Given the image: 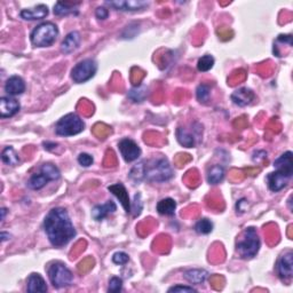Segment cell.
I'll list each match as a JSON object with an SVG mask.
<instances>
[{
	"instance_id": "1",
	"label": "cell",
	"mask_w": 293,
	"mask_h": 293,
	"mask_svg": "<svg viewBox=\"0 0 293 293\" xmlns=\"http://www.w3.org/2000/svg\"><path fill=\"white\" fill-rule=\"evenodd\" d=\"M44 228L49 242L58 248L68 244L76 236V230L68 212L62 207H55L49 211L45 218Z\"/></svg>"
},
{
	"instance_id": "2",
	"label": "cell",
	"mask_w": 293,
	"mask_h": 293,
	"mask_svg": "<svg viewBox=\"0 0 293 293\" xmlns=\"http://www.w3.org/2000/svg\"><path fill=\"white\" fill-rule=\"evenodd\" d=\"M173 171L166 158L151 159L144 164V177L150 182H165L172 179Z\"/></svg>"
},
{
	"instance_id": "3",
	"label": "cell",
	"mask_w": 293,
	"mask_h": 293,
	"mask_svg": "<svg viewBox=\"0 0 293 293\" xmlns=\"http://www.w3.org/2000/svg\"><path fill=\"white\" fill-rule=\"evenodd\" d=\"M236 249L243 259L253 258L260 249V239L256 230L252 227L246 228L243 233V237L237 243Z\"/></svg>"
},
{
	"instance_id": "4",
	"label": "cell",
	"mask_w": 293,
	"mask_h": 293,
	"mask_svg": "<svg viewBox=\"0 0 293 293\" xmlns=\"http://www.w3.org/2000/svg\"><path fill=\"white\" fill-rule=\"evenodd\" d=\"M59 36L58 26L52 22H46L38 25L31 34V42L37 47H47L57 40Z\"/></svg>"
},
{
	"instance_id": "5",
	"label": "cell",
	"mask_w": 293,
	"mask_h": 293,
	"mask_svg": "<svg viewBox=\"0 0 293 293\" xmlns=\"http://www.w3.org/2000/svg\"><path fill=\"white\" fill-rule=\"evenodd\" d=\"M61 173L59 169L55 165H53L51 163L44 164L41 166L40 172L34 174L30 177V180L28 181V187L32 190H39L42 187H45L49 181H55L60 179Z\"/></svg>"
},
{
	"instance_id": "6",
	"label": "cell",
	"mask_w": 293,
	"mask_h": 293,
	"mask_svg": "<svg viewBox=\"0 0 293 293\" xmlns=\"http://www.w3.org/2000/svg\"><path fill=\"white\" fill-rule=\"evenodd\" d=\"M48 277L53 286L57 289L69 286L74 281V275L70 269L62 262H53L48 267Z\"/></svg>"
},
{
	"instance_id": "7",
	"label": "cell",
	"mask_w": 293,
	"mask_h": 293,
	"mask_svg": "<svg viewBox=\"0 0 293 293\" xmlns=\"http://www.w3.org/2000/svg\"><path fill=\"white\" fill-rule=\"evenodd\" d=\"M84 130V121L76 114H69L57 123L55 131L62 137H71L80 133Z\"/></svg>"
},
{
	"instance_id": "8",
	"label": "cell",
	"mask_w": 293,
	"mask_h": 293,
	"mask_svg": "<svg viewBox=\"0 0 293 293\" xmlns=\"http://www.w3.org/2000/svg\"><path fill=\"white\" fill-rule=\"evenodd\" d=\"M97 62L94 60H91V59H87V60L79 62L78 64L75 65L71 71V77L74 79L75 83L81 84L90 80L92 77H94V75L97 74Z\"/></svg>"
},
{
	"instance_id": "9",
	"label": "cell",
	"mask_w": 293,
	"mask_h": 293,
	"mask_svg": "<svg viewBox=\"0 0 293 293\" xmlns=\"http://www.w3.org/2000/svg\"><path fill=\"white\" fill-rule=\"evenodd\" d=\"M292 177L291 173L284 172V171L277 170V172L271 173L268 174L267 176V182H268V187L272 192L277 193L279 190H282L283 188H285L288 186L289 180Z\"/></svg>"
},
{
	"instance_id": "10",
	"label": "cell",
	"mask_w": 293,
	"mask_h": 293,
	"mask_svg": "<svg viewBox=\"0 0 293 293\" xmlns=\"http://www.w3.org/2000/svg\"><path fill=\"white\" fill-rule=\"evenodd\" d=\"M278 276L281 277L283 281H290L292 278L293 275V254L291 251L286 252L283 254L281 258L278 259L277 266Z\"/></svg>"
},
{
	"instance_id": "11",
	"label": "cell",
	"mask_w": 293,
	"mask_h": 293,
	"mask_svg": "<svg viewBox=\"0 0 293 293\" xmlns=\"http://www.w3.org/2000/svg\"><path fill=\"white\" fill-rule=\"evenodd\" d=\"M118 147H119L121 156H123L124 159L128 163L133 162V160H136L140 157L141 149L133 140H130V139L121 140L119 144H118Z\"/></svg>"
},
{
	"instance_id": "12",
	"label": "cell",
	"mask_w": 293,
	"mask_h": 293,
	"mask_svg": "<svg viewBox=\"0 0 293 293\" xmlns=\"http://www.w3.org/2000/svg\"><path fill=\"white\" fill-rule=\"evenodd\" d=\"M107 5L111 6L117 11H123V12H137L141 11L144 7H147L149 5L148 1H142V0H126V1H107Z\"/></svg>"
},
{
	"instance_id": "13",
	"label": "cell",
	"mask_w": 293,
	"mask_h": 293,
	"mask_svg": "<svg viewBox=\"0 0 293 293\" xmlns=\"http://www.w3.org/2000/svg\"><path fill=\"white\" fill-rule=\"evenodd\" d=\"M19 101L12 98H1L0 100V116L1 118L13 117L20 111Z\"/></svg>"
},
{
	"instance_id": "14",
	"label": "cell",
	"mask_w": 293,
	"mask_h": 293,
	"mask_svg": "<svg viewBox=\"0 0 293 293\" xmlns=\"http://www.w3.org/2000/svg\"><path fill=\"white\" fill-rule=\"evenodd\" d=\"M22 19L28 20V21H35V20L45 19L48 15V7L46 5H38L34 8L23 9L20 13Z\"/></svg>"
},
{
	"instance_id": "15",
	"label": "cell",
	"mask_w": 293,
	"mask_h": 293,
	"mask_svg": "<svg viewBox=\"0 0 293 293\" xmlns=\"http://www.w3.org/2000/svg\"><path fill=\"white\" fill-rule=\"evenodd\" d=\"M6 93L9 95H20L25 91V84L24 80L19 76H13V77L8 78V80L6 81L5 85Z\"/></svg>"
},
{
	"instance_id": "16",
	"label": "cell",
	"mask_w": 293,
	"mask_h": 293,
	"mask_svg": "<svg viewBox=\"0 0 293 293\" xmlns=\"http://www.w3.org/2000/svg\"><path fill=\"white\" fill-rule=\"evenodd\" d=\"M79 44H80V35L77 31H72L62 41L61 51L64 54H70L79 47Z\"/></svg>"
},
{
	"instance_id": "17",
	"label": "cell",
	"mask_w": 293,
	"mask_h": 293,
	"mask_svg": "<svg viewBox=\"0 0 293 293\" xmlns=\"http://www.w3.org/2000/svg\"><path fill=\"white\" fill-rule=\"evenodd\" d=\"M111 193L114 194L115 196L117 197L118 199L120 200L121 205L124 206L125 211H126L127 213L131 212V202H130V197H128V194L126 192V189H125V187L121 183H117V184H113V186H110L109 188Z\"/></svg>"
},
{
	"instance_id": "18",
	"label": "cell",
	"mask_w": 293,
	"mask_h": 293,
	"mask_svg": "<svg viewBox=\"0 0 293 293\" xmlns=\"http://www.w3.org/2000/svg\"><path fill=\"white\" fill-rule=\"evenodd\" d=\"M116 209H117L116 204H115L113 200H108V202L103 204V205L95 206L93 211H92V215H93V218L95 220L101 221V220H103L105 216L114 213L115 211H116Z\"/></svg>"
},
{
	"instance_id": "19",
	"label": "cell",
	"mask_w": 293,
	"mask_h": 293,
	"mask_svg": "<svg viewBox=\"0 0 293 293\" xmlns=\"http://www.w3.org/2000/svg\"><path fill=\"white\" fill-rule=\"evenodd\" d=\"M253 98H254V93L249 88H241L232 95L234 103L239 105V107H245V105L250 104L253 101Z\"/></svg>"
},
{
	"instance_id": "20",
	"label": "cell",
	"mask_w": 293,
	"mask_h": 293,
	"mask_svg": "<svg viewBox=\"0 0 293 293\" xmlns=\"http://www.w3.org/2000/svg\"><path fill=\"white\" fill-rule=\"evenodd\" d=\"M28 292H46L47 291V285L39 274H31L28 278V285H26Z\"/></svg>"
},
{
	"instance_id": "21",
	"label": "cell",
	"mask_w": 293,
	"mask_h": 293,
	"mask_svg": "<svg viewBox=\"0 0 293 293\" xmlns=\"http://www.w3.org/2000/svg\"><path fill=\"white\" fill-rule=\"evenodd\" d=\"M209 276V273L204 269H190L183 274V277L192 284H202Z\"/></svg>"
},
{
	"instance_id": "22",
	"label": "cell",
	"mask_w": 293,
	"mask_h": 293,
	"mask_svg": "<svg viewBox=\"0 0 293 293\" xmlns=\"http://www.w3.org/2000/svg\"><path fill=\"white\" fill-rule=\"evenodd\" d=\"M274 166L277 170L284 171V172L293 174V160H292V153L288 151V153L283 154L281 157L277 158L275 160Z\"/></svg>"
},
{
	"instance_id": "23",
	"label": "cell",
	"mask_w": 293,
	"mask_h": 293,
	"mask_svg": "<svg viewBox=\"0 0 293 293\" xmlns=\"http://www.w3.org/2000/svg\"><path fill=\"white\" fill-rule=\"evenodd\" d=\"M176 137H177V141L182 144V146L187 147V148H193L195 147L196 144V137H195V134L190 133V132H188L186 130V128H182V127H179L176 130Z\"/></svg>"
},
{
	"instance_id": "24",
	"label": "cell",
	"mask_w": 293,
	"mask_h": 293,
	"mask_svg": "<svg viewBox=\"0 0 293 293\" xmlns=\"http://www.w3.org/2000/svg\"><path fill=\"white\" fill-rule=\"evenodd\" d=\"M225 177V169L221 165L212 166L207 172V182L210 184H218Z\"/></svg>"
},
{
	"instance_id": "25",
	"label": "cell",
	"mask_w": 293,
	"mask_h": 293,
	"mask_svg": "<svg viewBox=\"0 0 293 293\" xmlns=\"http://www.w3.org/2000/svg\"><path fill=\"white\" fill-rule=\"evenodd\" d=\"M79 4H71V2H61L59 1L54 6V14L59 16L69 15V14H77L78 11L76 9Z\"/></svg>"
},
{
	"instance_id": "26",
	"label": "cell",
	"mask_w": 293,
	"mask_h": 293,
	"mask_svg": "<svg viewBox=\"0 0 293 293\" xmlns=\"http://www.w3.org/2000/svg\"><path fill=\"white\" fill-rule=\"evenodd\" d=\"M176 203L172 198L162 199L157 204V211L163 215H173L174 211H176Z\"/></svg>"
},
{
	"instance_id": "27",
	"label": "cell",
	"mask_w": 293,
	"mask_h": 293,
	"mask_svg": "<svg viewBox=\"0 0 293 293\" xmlns=\"http://www.w3.org/2000/svg\"><path fill=\"white\" fill-rule=\"evenodd\" d=\"M1 159L6 165L15 166L20 163V157L12 147H6L1 153Z\"/></svg>"
},
{
	"instance_id": "28",
	"label": "cell",
	"mask_w": 293,
	"mask_h": 293,
	"mask_svg": "<svg viewBox=\"0 0 293 293\" xmlns=\"http://www.w3.org/2000/svg\"><path fill=\"white\" fill-rule=\"evenodd\" d=\"M147 97H148V87L144 86V85H141V86L133 88V90H131L130 93H128V98H130L133 102H143L146 100Z\"/></svg>"
},
{
	"instance_id": "29",
	"label": "cell",
	"mask_w": 293,
	"mask_h": 293,
	"mask_svg": "<svg viewBox=\"0 0 293 293\" xmlns=\"http://www.w3.org/2000/svg\"><path fill=\"white\" fill-rule=\"evenodd\" d=\"M213 64H215V59H213L212 55H204L203 58H200L198 60L197 68H198L199 71L206 72L213 68Z\"/></svg>"
},
{
	"instance_id": "30",
	"label": "cell",
	"mask_w": 293,
	"mask_h": 293,
	"mask_svg": "<svg viewBox=\"0 0 293 293\" xmlns=\"http://www.w3.org/2000/svg\"><path fill=\"white\" fill-rule=\"evenodd\" d=\"M130 177L137 183L142 181L144 179V163H140L134 166L130 173Z\"/></svg>"
},
{
	"instance_id": "31",
	"label": "cell",
	"mask_w": 293,
	"mask_h": 293,
	"mask_svg": "<svg viewBox=\"0 0 293 293\" xmlns=\"http://www.w3.org/2000/svg\"><path fill=\"white\" fill-rule=\"evenodd\" d=\"M195 229L198 234L206 235V234H210L213 230V223L211 222L209 219H200L199 221L196 223Z\"/></svg>"
},
{
	"instance_id": "32",
	"label": "cell",
	"mask_w": 293,
	"mask_h": 293,
	"mask_svg": "<svg viewBox=\"0 0 293 293\" xmlns=\"http://www.w3.org/2000/svg\"><path fill=\"white\" fill-rule=\"evenodd\" d=\"M210 93H211V88H210V86H207V85H205V84L199 85V86L197 87L196 94H197V98H198L199 102L205 103L206 101H209Z\"/></svg>"
},
{
	"instance_id": "33",
	"label": "cell",
	"mask_w": 293,
	"mask_h": 293,
	"mask_svg": "<svg viewBox=\"0 0 293 293\" xmlns=\"http://www.w3.org/2000/svg\"><path fill=\"white\" fill-rule=\"evenodd\" d=\"M121 289H123V281H121V278L113 277L110 279L109 289H108V291L116 293V292L121 291Z\"/></svg>"
},
{
	"instance_id": "34",
	"label": "cell",
	"mask_w": 293,
	"mask_h": 293,
	"mask_svg": "<svg viewBox=\"0 0 293 293\" xmlns=\"http://www.w3.org/2000/svg\"><path fill=\"white\" fill-rule=\"evenodd\" d=\"M128 260H130V258H128V255L124 252H117L115 253L113 256V261L117 263V265H125V263L128 262Z\"/></svg>"
},
{
	"instance_id": "35",
	"label": "cell",
	"mask_w": 293,
	"mask_h": 293,
	"mask_svg": "<svg viewBox=\"0 0 293 293\" xmlns=\"http://www.w3.org/2000/svg\"><path fill=\"white\" fill-rule=\"evenodd\" d=\"M78 162L81 166L88 167L93 164V157L88 154H80L78 157Z\"/></svg>"
},
{
	"instance_id": "36",
	"label": "cell",
	"mask_w": 293,
	"mask_h": 293,
	"mask_svg": "<svg viewBox=\"0 0 293 293\" xmlns=\"http://www.w3.org/2000/svg\"><path fill=\"white\" fill-rule=\"evenodd\" d=\"M94 265V260L92 258H88L86 260H84V261H81L78 265V271L80 273H86L90 271V269L93 267Z\"/></svg>"
},
{
	"instance_id": "37",
	"label": "cell",
	"mask_w": 293,
	"mask_h": 293,
	"mask_svg": "<svg viewBox=\"0 0 293 293\" xmlns=\"http://www.w3.org/2000/svg\"><path fill=\"white\" fill-rule=\"evenodd\" d=\"M141 195L140 194H137L136 197H134V206L133 209H132L131 211H134L133 215L134 216L139 215L141 213V211H142V202H141Z\"/></svg>"
},
{
	"instance_id": "38",
	"label": "cell",
	"mask_w": 293,
	"mask_h": 293,
	"mask_svg": "<svg viewBox=\"0 0 293 293\" xmlns=\"http://www.w3.org/2000/svg\"><path fill=\"white\" fill-rule=\"evenodd\" d=\"M169 292H187V293H190V292H197V290L192 288V286L176 285V286H173V288H171L169 290Z\"/></svg>"
},
{
	"instance_id": "39",
	"label": "cell",
	"mask_w": 293,
	"mask_h": 293,
	"mask_svg": "<svg viewBox=\"0 0 293 293\" xmlns=\"http://www.w3.org/2000/svg\"><path fill=\"white\" fill-rule=\"evenodd\" d=\"M218 35L221 40H228V39H232L233 37V31L229 30V29H220V30H218Z\"/></svg>"
},
{
	"instance_id": "40",
	"label": "cell",
	"mask_w": 293,
	"mask_h": 293,
	"mask_svg": "<svg viewBox=\"0 0 293 293\" xmlns=\"http://www.w3.org/2000/svg\"><path fill=\"white\" fill-rule=\"evenodd\" d=\"M95 15H97L98 19L105 20V19H108V16H109V12H108L107 8L98 7V8H97V11H95Z\"/></svg>"
},
{
	"instance_id": "41",
	"label": "cell",
	"mask_w": 293,
	"mask_h": 293,
	"mask_svg": "<svg viewBox=\"0 0 293 293\" xmlns=\"http://www.w3.org/2000/svg\"><path fill=\"white\" fill-rule=\"evenodd\" d=\"M6 209H1V221H4L5 220V215H6Z\"/></svg>"
}]
</instances>
